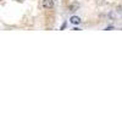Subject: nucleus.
<instances>
[{
    "instance_id": "obj_1",
    "label": "nucleus",
    "mask_w": 122,
    "mask_h": 122,
    "mask_svg": "<svg viewBox=\"0 0 122 122\" xmlns=\"http://www.w3.org/2000/svg\"><path fill=\"white\" fill-rule=\"evenodd\" d=\"M54 6V1L53 0H43V7L49 10V9H51Z\"/></svg>"
},
{
    "instance_id": "obj_4",
    "label": "nucleus",
    "mask_w": 122,
    "mask_h": 122,
    "mask_svg": "<svg viewBox=\"0 0 122 122\" xmlns=\"http://www.w3.org/2000/svg\"><path fill=\"white\" fill-rule=\"evenodd\" d=\"M111 29H114V27H112V26H109V27H106V28H105V30H111Z\"/></svg>"
},
{
    "instance_id": "obj_3",
    "label": "nucleus",
    "mask_w": 122,
    "mask_h": 122,
    "mask_svg": "<svg viewBox=\"0 0 122 122\" xmlns=\"http://www.w3.org/2000/svg\"><path fill=\"white\" fill-rule=\"evenodd\" d=\"M70 22L73 23V25H78V23H81V18L78 16H72L70 18Z\"/></svg>"
},
{
    "instance_id": "obj_2",
    "label": "nucleus",
    "mask_w": 122,
    "mask_h": 122,
    "mask_svg": "<svg viewBox=\"0 0 122 122\" xmlns=\"http://www.w3.org/2000/svg\"><path fill=\"white\" fill-rule=\"evenodd\" d=\"M78 9H79V4H78V3H72V4L68 6V11L75 12V11H77Z\"/></svg>"
}]
</instances>
